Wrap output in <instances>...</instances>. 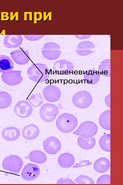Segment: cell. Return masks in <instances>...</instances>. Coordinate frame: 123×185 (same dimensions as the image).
<instances>
[{"label": "cell", "mask_w": 123, "mask_h": 185, "mask_svg": "<svg viewBox=\"0 0 123 185\" xmlns=\"http://www.w3.org/2000/svg\"><path fill=\"white\" fill-rule=\"evenodd\" d=\"M33 111V107L27 101L22 100L17 102L14 109V113L18 117L25 118L29 117Z\"/></svg>", "instance_id": "9"}, {"label": "cell", "mask_w": 123, "mask_h": 185, "mask_svg": "<svg viewBox=\"0 0 123 185\" xmlns=\"http://www.w3.org/2000/svg\"><path fill=\"white\" fill-rule=\"evenodd\" d=\"M92 163L89 160H84L81 162L76 163L73 167V168H75L82 166H89L92 164Z\"/></svg>", "instance_id": "31"}, {"label": "cell", "mask_w": 123, "mask_h": 185, "mask_svg": "<svg viewBox=\"0 0 123 185\" xmlns=\"http://www.w3.org/2000/svg\"><path fill=\"white\" fill-rule=\"evenodd\" d=\"M98 129L97 125L94 122L86 121L81 123L73 134L79 135L84 139H89L96 134Z\"/></svg>", "instance_id": "4"}, {"label": "cell", "mask_w": 123, "mask_h": 185, "mask_svg": "<svg viewBox=\"0 0 123 185\" xmlns=\"http://www.w3.org/2000/svg\"><path fill=\"white\" fill-rule=\"evenodd\" d=\"M100 76L96 71H87L84 75V79L88 84L93 85L97 83L100 80Z\"/></svg>", "instance_id": "21"}, {"label": "cell", "mask_w": 123, "mask_h": 185, "mask_svg": "<svg viewBox=\"0 0 123 185\" xmlns=\"http://www.w3.org/2000/svg\"><path fill=\"white\" fill-rule=\"evenodd\" d=\"M110 110H108L102 113L99 116V122L100 125L103 129L110 130Z\"/></svg>", "instance_id": "22"}, {"label": "cell", "mask_w": 123, "mask_h": 185, "mask_svg": "<svg viewBox=\"0 0 123 185\" xmlns=\"http://www.w3.org/2000/svg\"><path fill=\"white\" fill-rule=\"evenodd\" d=\"M110 162L105 157H102L97 160L94 162L93 167L96 171L99 173L106 172L109 168Z\"/></svg>", "instance_id": "16"}, {"label": "cell", "mask_w": 123, "mask_h": 185, "mask_svg": "<svg viewBox=\"0 0 123 185\" xmlns=\"http://www.w3.org/2000/svg\"><path fill=\"white\" fill-rule=\"evenodd\" d=\"M97 184H110V176L108 175H104L100 176L97 180Z\"/></svg>", "instance_id": "28"}, {"label": "cell", "mask_w": 123, "mask_h": 185, "mask_svg": "<svg viewBox=\"0 0 123 185\" xmlns=\"http://www.w3.org/2000/svg\"><path fill=\"white\" fill-rule=\"evenodd\" d=\"M42 93L45 100L50 102L58 101L61 96L60 89L57 86L53 85L46 86L42 90Z\"/></svg>", "instance_id": "11"}, {"label": "cell", "mask_w": 123, "mask_h": 185, "mask_svg": "<svg viewBox=\"0 0 123 185\" xmlns=\"http://www.w3.org/2000/svg\"><path fill=\"white\" fill-rule=\"evenodd\" d=\"M27 100L34 107L40 106L42 104L43 101V97L40 92L31 95Z\"/></svg>", "instance_id": "26"}, {"label": "cell", "mask_w": 123, "mask_h": 185, "mask_svg": "<svg viewBox=\"0 0 123 185\" xmlns=\"http://www.w3.org/2000/svg\"><path fill=\"white\" fill-rule=\"evenodd\" d=\"M59 165L64 168H69L72 166L75 162L74 156L69 153H64L61 154L58 159Z\"/></svg>", "instance_id": "15"}, {"label": "cell", "mask_w": 123, "mask_h": 185, "mask_svg": "<svg viewBox=\"0 0 123 185\" xmlns=\"http://www.w3.org/2000/svg\"><path fill=\"white\" fill-rule=\"evenodd\" d=\"M3 169L11 173L18 174L23 164L22 159L19 156L11 155L6 157L2 162Z\"/></svg>", "instance_id": "3"}, {"label": "cell", "mask_w": 123, "mask_h": 185, "mask_svg": "<svg viewBox=\"0 0 123 185\" xmlns=\"http://www.w3.org/2000/svg\"><path fill=\"white\" fill-rule=\"evenodd\" d=\"M59 112L58 107L55 104L45 103L40 107L39 113L41 119L46 122L54 121Z\"/></svg>", "instance_id": "6"}, {"label": "cell", "mask_w": 123, "mask_h": 185, "mask_svg": "<svg viewBox=\"0 0 123 185\" xmlns=\"http://www.w3.org/2000/svg\"><path fill=\"white\" fill-rule=\"evenodd\" d=\"M45 35H24V37L26 39L28 40L31 41H34L37 40L42 39L43 37Z\"/></svg>", "instance_id": "29"}, {"label": "cell", "mask_w": 123, "mask_h": 185, "mask_svg": "<svg viewBox=\"0 0 123 185\" xmlns=\"http://www.w3.org/2000/svg\"><path fill=\"white\" fill-rule=\"evenodd\" d=\"M10 55L14 62L19 65L26 64L28 63L30 60L28 51L22 48L12 51Z\"/></svg>", "instance_id": "12"}, {"label": "cell", "mask_w": 123, "mask_h": 185, "mask_svg": "<svg viewBox=\"0 0 123 185\" xmlns=\"http://www.w3.org/2000/svg\"><path fill=\"white\" fill-rule=\"evenodd\" d=\"M57 184H76L72 180L67 178H61L58 179L57 183Z\"/></svg>", "instance_id": "30"}, {"label": "cell", "mask_w": 123, "mask_h": 185, "mask_svg": "<svg viewBox=\"0 0 123 185\" xmlns=\"http://www.w3.org/2000/svg\"><path fill=\"white\" fill-rule=\"evenodd\" d=\"M54 65L53 69L57 74L67 75L73 72V68L68 67L67 64L62 61H58Z\"/></svg>", "instance_id": "18"}, {"label": "cell", "mask_w": 123, "mask_h": 185, "mask_svg": "<svg viewBox=\"0 0 123 185\" xmlns=\"http://www.w3.org/2000/svg\"><path fill=\"white\" fill-rule=\"evenodd\" d=\"M2 136L5 140L8 141H13L18 139L20 136L19 130L15 127H8L3 129Z\"/></svg>", "instance_id": "14"}, {"label": "cell", "mask_w": 123, "mask_h": 185, "mask_svg": "<svg viewBox=\"0 0 123 185\" xmlns=\"http://www.w3.org/2000/svg\"><path fill=\"white\" fill-rule=\"evenodd\" d=\"M29 79L36 83H41L47 80L50 76V71L47 65L41 63L32 64L27 71Z\"/></svg>", "instance_id": "1"}, {"label": "cell", "mask_w": 123, "mask_h": 185, "mask_svg": "<svg viewBox=\"0 0 123 185\" xmlns=\"http://www.w3.org/2000/svg\"><path fill=\"white\" fill-rule=\"evenodd\" d=\"M101 148L107 152H110V134H107L102 136L99 141Z\"/></svg>", "instance_id": "25"}, {"label": "cell", "mask_w": 123, "mask_h": 185, "mask_svg": "<svg viewBox=\"0 0 123 185\" xmlns=\"http://www.w3.org/2000/svg\"><path fill=\"white\" fill-rule=\"evenodd\" d=\"M56 124L61 132L68 133L72 131L78 124V120L73 115L68 113H63L57 118Z\"/></svg>", "instance_id": "2"}, {"label": "cell", "mask_w": 123, "mask_h": 185, "mask_svg": "<svg viewBox=\"0 0 123 185\" xmlns=\"http://www.w3.org/2000/svg\"><path fill=\"white\" fill-rule=\"evenodd\" d=\"M40 173L38 166L29 163L24 166L21 172V176L24 179L30 181L36 179L40 175Z\"/></svg>", "instance_id": "10"}, {"label": "cell", "mask_w": 123, "mask_h": 185, "mask_svg": "<svg viewBox=\"0 0 123 185\" xmlns=\"http://www.w3.org/2000/svg\"><path fill=\"white\" fill-rule=\"evenodd\" d=\"M14 64L8 56L0 55V72L3 73L14 69Z\"/></svg>", "instance_id": "20"}, {"label": "cell", "mask_w": 123, "mask_h": 185, "mask_svg": "<svg viewBox=\"0 0 123 185\" xmlns=\"http://www.w3.org/2000/svg\"><path fill=\"white\" fill-rule=\"evenodd\" d=\"M74 181L78 184H94L93 180L90 177L83 175H81L74 180Z\"/></svg>", "instance_id": "27"}, {"label": "cell", "mask_w": 123, "mask_h": 185, "mask_svg": "<svg viewBox=\"0 0 123 185\" xmlns=\"http://www.w3.org/2000/svg\"><path fill=\"white\" fill-rule=\"evenodd\" d=\"M43 147L44 150L47 153L55 154L60 150L61 144L57 138L51 136L47 138L44 141Z\"/></svg>", "instance_id": "8"}, {"label": "cell", "mask_w": 123, "mask_h": 185, "mask_svg": "<svg viewBox=\"0 0 123 185\" xmlns=\"http://www.w3.org/2000/svg\"><path fill=\"white\" fill-rule=\"evenodd\" d=\"M12 102V97L9 93L5 91H0V109L8 108Z\"/></svg>", "instance_id": "24"}, {"label": "cell", "mask_w": 123, "mask_h": 185, "mask_svg": "<svg viewBox=\"0 0 123 185\" xmlns=\"http://www.w3.org/2000/svg\"><path fill=\"white\" fill-rule=\"evenodd\" d=\"M23 38L20 35H6L5 37V46L8 48H15L21 46Z\"/></svg>", "instance_id": "17"}, {"label": "cell", "mask_w": 123, "mask_h": 185, "mask_svg": "<svg viewBox=\"0 0 123 185\" xmlns=\"http://www.w3.org/2000/svg\"><path fill=\"white\" fill-rule=\"evenodd\" d=\"M9 19V14L7 12H2L1 19L2 21L7 20Z\"/></svg>", "instance_id": "32"}, {"label": "cell", "mask_w": 123, "mask_h": 185, "mask_svg": "<svg viewBox=\"0 0 123 185\" xmlns=\"http://www.w3.org/2000/svg\"></svg>", "instance_id": "34"}, {"label": "cell", "mask_w": 123, "mask_h": 185, "mask_svg": "<svg viewBox=\"0 0 123 185\" xmlns=\"http://www.w3.org/2000/svg\"><path fill=\"white\" fill-rule=\"evenodd\" d=\"M39 133L38 127L33 124L26 126L23 128L22 132L23 138L28 140L35 139L39 135Z\"/></svg>", "instance_id": "13"}, {"label": "cell", "mask_w": 123, "mask_h": 185, "mask_svg": "<svg viewBox=\"0 0 123 185\" xmlns=\"http://www.w3.org/2000/svg\"><path fill=\"white\" fill-rule=\"evenodd\" d=\"M28 158L31 162L39 164L45 162L47 158L45 153L38 150L31 151L29 154Z\"/></svg>", "instance_id": "19"}, {"label": "cell", "mask_w": 123, "mask_h": 185, "mask_svg": "<svg viewBox=\"0 0 123 185\" xmlns=\"http://www.w3.org/2000/svg\"><path fill=\"white\" fill-rule=\"evenodd\" d=\"M78 146L84 150H89L93 148L96 144L95 138L92 137L89 139H84L79 136L77 140Z\"/></svg>", "instance_id": "23"}, {"label": "cell", "mask_w": 123, "mask_h": 185, "mask_svg": "<svg viewBox=\"0 0 123 185\" xmlns=\"http://www.w3.org/2000/svg\"><path fill=\"white\" fill-rule=\"evenodd\" d=\"M73 104L77 107L83 109L92 104L93 99L91 94L86 90H82L75 93L72 98Z\"/></svg>", "instance_id": "5"}, {"label": "cell", "mask_w": 123, "mask_h": 185, "mask_svg": "<svg viewBox=\"0 0 123 185\" xmlns=\"http://www.w3.org/2000/svg\"><path fill=\"white\" fill-rule=\"evenodd\" d=\"M105 103L106 105L110 108V94L107 95L105 99Z\"/></svg>", "instance_id": "33"}, {"label": "cell", "mask_w": 123, "mask_h": 185, "mask_svg": "<svg viewBox=\"0 0 123 185\" xmlns=\"http://www.w3.org/2000/svg\"><path fill=\"white\" fill-rule=\"evenodd\" d=\"M22 73V72L20 70L6 72L2 74L1 79L6 84L10 86H15L20 84L23 80Z\"/></svg>", "instance_id": "7"}]
</instances>
